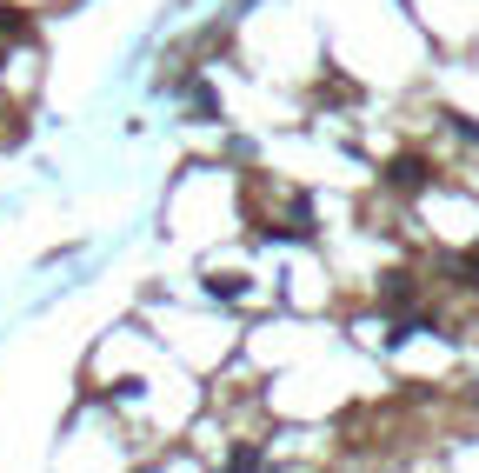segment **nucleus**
Masks as SVG:
<instances>
[{"label":"nucleus","instance_id":"f257e3e1","mask_svg":"<svg viewBox=\"0 0 479 473\" xmlns=\"http://www.w3.org/2000/svg\"><path fill=\"white\" fill-rule=\"evenodd\" d=\"M393 187H400V194L426 187V160H393Z\"/></svg>","mask_w":479,"mask_h":473}]
</instances>
